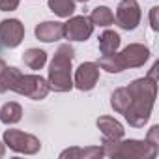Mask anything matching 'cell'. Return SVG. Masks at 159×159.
I'll list each match as a JSON object with an SVG mask.
<instances>
[{"label": "cell", "instance_id": "4316f807", "mask_svg": "<svg viewBox=\"0 0 159 159\" xmlns=\"http://www.w3.org/2000/svg\"><path fill=\"white\" fill-rule=\"evenodd\" d=\"M4 67H6V62H4L2 58H0V73H2V69H4Z\"/></svg>", "mask_w": 159, "mask_h": 159}, {"label": "cell", "instance_id": "7c38bea8", "mask_svg": "<svg viewBox=\"0 0 159 159\" xmlns=\"http://www.w3.org/2000/svg\"><path fill=\"white\" fill-rule=\"evenodd\" d=\"M96 125H98V129L101 131L103 140H120V139H124L125 129H124V125H122L116 118H112V116H99L98 122H96Z\"/></svg>", "mask_w": 159, "mask_h": 159}, {"label": "cell", "instance_id": "9c48e42d", "mask_svg": "<svg viewBox=\"0 0 159 159\" xmlns=\"http://www.w3.org/2000/svg\"><path fill=\"white\" fill-rule=\"evenodd\" d=\"M99 81V66L96 62H83L75 69L73 86L81 92H90Z\"/></svg>", "mask_w": 159, "mask_h": 159}, {"label": "cell", "instance_id": "603a6c76", "mask_svg": "<svg viewBox=\"0 0 159 159\" xmlns=\"http://www.w3.org/2000/svg\"><path fill=\"white\" fill-rule=\"evenodd\" d=\"M157 15H159V8H157V6H153V8L150 10V25H152V30H153V32H157V30H159Z\"/></svg>", "mask_w": 159, "mask_h": 159}, {"label": "cell", "instance_id": "5bb4252c", "mask_svg": "<svg viewBox=\"0 0 159 159\" xmlns=\"http://www.w3.org/2000/svg\"><path fill=\"white\" fill-rule=\"evenodd\" d=\"M21 118H23V107L17 101L4 103L2 109H0V122L6 125H13V124L21 122Z\"/></svg>", "mask_w": 159, "mask_h": 159}, {"label": "cell", "instance_id": "83f0119b", "mask_svg": "<svg viewBox=\"0 0 159 159\" xmlns=\"http://www.w3.org/2000/svg\"><path fill=\"white\" fill-rule=\"evenodd\" d=\"M75 2H83V4H86V2H88V0H75Z\"/></svg>", "mask_w": 159, "mask_h": 159}, {"label": "cell", "instance_id": "52a82bcc", "mask_svg": "<svg viewBox=\"0 0 159 159\" xmlns=\"http://www.w3.org/2000/svg\"><path fill=\"white\" fill-rule=\"evenodd\" d=\"M25 39V25L19 19L0 21V49H15Z\"/></svg>", "mask_w": 159, "mask_h": 159}, {"label": "cell", "instance_id": "7a4b0ae2", "mask_svg": "<svg viewBox=\"0 0 159 159\" xmlns=\"http://www.w3.org/2000/svg\"><path fill=\"white\" fill-rule=\"evenodd\" d=\"M75 51L69 43H62L49 66V88L54 92H69L73 88V79H71V62H73Z\"/></svg>", "mask_w": 159, "mask_h": 159}, {"label": "cell", "instance_id": "ba28073f", "mask_svg": "<svg viewBox=\"0 0 159 159\" xmlns=\"http://www.w3.org/2000/svg\"><path fill=\"white\" fill-rule=\"evenodd\" d=\"M69 21L64 23V38L71 39V41H86L92 32H94V25L90 23V19L86 15H71L67 17Z\"/></svg>", "mask_w": 159, "mask_h": 159}, {"label": "cell", "instance_id": "3957f363", "mask_svg": "<svg viewBox=\"0 0 159 159\" xmlns=\"http://www.w3.org/2000/svg\"><path fill=\"white\" fill-rule=\"evenodd\" d=\"M103 155L109 157H135V159H155L159 153L157 144L150 140H135V139H120V140H103L101 142Z\"/></svg>", "mask_w": 159, "mask_h": 159}, {"label": "cell", "instance_id": "30bf717a", "mask_svg": "<svg viewBox=\"0 0 159 159\" xmlns=\"http://www.w3.org/2000/svg\"><path fill=\"white\" fill-rule=\"evenodd\" d=\"M118 54H120L122 64H124L125 69L127 67H140L150 58V49L146 45H142V43H131Z\"/></svg>", "mask_w": 159, "mask_h": 159}, {"label": "cell", "instance_id": "5b68a950", "mask_svg": "<svg viewBox=\"0 0 159 159\" xmlns=\"http://www.w3.org/2000/svg\"><path fill=\"white\" fill-rule=\"evenodd\" d=\"M4 144L17 152V153H25V155H34L41 150V142L38 137L19 131V129H6L4 131Z\"/></svg>", "mask_w": 159, "mask_h": 159}, {"label": "cell", "instance_id": "ffe728a7", "mask_svg": "<svg viewBox=\"0 0 159 159\" xmlns=\"http://www.w3.org/2000/svg\"><path fill=\"white\" fill-rule=\"evenodd\" d=\"M47 4H49V10L62 19L71 17L75 11V0H47Z\"/></svg>", "mask_w": 159, "mask_h": 159}, {"label": "cell", "instance_id": "7402d4cb", "mask_svg": "<svg viewBox=\"0 0 159 159\" xmlns=\"http://www.w3.org/2000/svg\"><path fill=\"white\" fill-rule=\"evenodd\" d=\"M21 0H0V11H13L19 8Z\"/></svg>", "mask_w": 159, "mask_h": 159}, {"label": "cell", "instance_id": "4fadbf2b", "mask_svg": "<svg viewBox=\"0 0 159 159\" xmlns=\"http://www.w3.org/2000/svg\"><path fill=\"white\" fill-rule=\"evenodd\" d=\"M99 159L103 157V148L101 146H86V148H67L60 153V159Z\"/></svg>", "mask_w": 159, "mask_h": 159}, {"label": "cell", "instance_id": "9a60e30c", "mask_svg": "<svg viewBox=\"0 0 159 159\" xmlns=\"http://www.w3.org/2000/svg\"><path fill=\"white\" fill-rule=\"evenodd\" d=\"M120 34L114 32V30H105L101 36H99V52L101 54H111V52H116L118 47H120Z\"/></svg>", "mask_w": 159, "mask_h": 159}, {"label": "cell", "instance_id": "e0dca14e", "mask_svg": "<svg viewBox=\"0 0 159 159\" xmlns=\"http://www.w3.org/2000/svg\"><path fill=\"white\" fill-rule=\"evenodd\" d=\"M129 103H131V94H129L127 86L116 88V90L112 92V96H111V107H112L118 114H124V112L127 111Z\"/></svg>", "mask_w": 159, "mask_h": 159}, {"label": "cell", "instance_id": "8992f818", "mask_svg": "<svg viewBox=\"0 0 159 159\" xmlns=\"http://www.w3.org/2000/svg\"><path fill=\"white\" fill-rule=\"evenodd\" d=\"M114 23L122 30H135L140 23V6L137 0H122L116 8Z\"/></svg>", "mask_w": 159, "mask_h": 159}, {"label": "cell", "instance_id": "44dd1931", "mask_svg": "<svg viewBox=\"0 0 159 159\" xmlns=\"http://www.w3.org/2000/svg\"><path fill=\"white\" fill-rule=\"evenodd\" d=\"M98 66H99L101 69L109 71V73H120V71H124V69H125V67H124V64H122V58H120V54H118V52L101 54V58H99Z\"/></svg>", "mask_w": 159, "mask_h": 159}, {"label": "cell", "instance_id": "cb8c5ba5", "mask_svg": "<svg viewBox=\"0 0 159 159\" xmlns=\"http://www.w3.org/2000/svg\"><path fill=\"white\" fill-rule=\"evenodd\" d=\"M157 133H159V125L155 124V125H152V127H150V131H148V137H146V140H150L152 144H159Z\"/></svg>", "mask_w": 159, "mask_h": 159}, {"label": "cell", "instance_id": "d6986e66", "mask_svg": "<svg viewBox=\"0 0 159 159\" xmlns=\"http://www.w3.org/2000/svg\"><path fill=\"white\" fill-rule=\"evenodd\" d=\"M23 62L30 67V69H41L45 64H47V52L43 49H28L25 54H23Z\"/></svg>", "mask_w": 159, "mask_h": 159}, {"label": "cell", "instance_id": "484cf974", "mask_svg": "<svg viewBox=\"0 0 159 159\" xmlns=\"http://www.w3.org/2000/svg\"><path fill=\"white\" fill-rule=\"evenodd\" d=\"M4 153H6V144L0 140V157H4Z\"/></svg>", "mask_w": 159, "mask_h": 159}, {"label": "cell", "instance_id": "d4e9b609", "mask_svg": "<svg viewBox=\"0 0 159 159\" xmlns=\"http://www.w3.org/2000/svg\"><path fill=\"white\" fill-rule=\"evenodd\" d=\"M157 69H159V62H155V64L152 66V69L148 71L146 77H150V79H153V81H157Z\"/></svg>", "mask_w": 159, "mask_h": 159}, {"label": "cell", "instance_id": "277c9868", "mask_svg": "<svg viewBox=\"0 0 159 159\" xmlns=\"http://www.w3.org/2000/svg\"><path fill=\"white\" fill-rule=\"evenodd\" d=\"M13 92L19 96H25L32 101H41L47 98V94L51 92L47 79H43L41 75H25L21 73V77L17 79V83L13 86Z\"/></svg>", "mask_w": 159, "mask_h": 159}, {"label": "cell", "instance_id": "6da1fadb", "mask_svg": "<svg viewBox=\"0 0 159 159\" xmlns=\"http://www.w3.org/2000/svg\"><path fill=\"white\" fill-rule=\"evenodd\" d=\"M127 90L131 94V103L124 112V116L131 127H144V124L150 120V114L157 98V81H153L150 77L135 79L127 86Z\"/></svg>", "mask_w": 159, "mask_h": 159}, {"label": "cell", "instance_id": "2e32d148", "mask_svg": "<svg viewBox=\"0 0 159 159\" xmlns=\"http://www.w3.org/2000/svg\"><path fill=\"white\" fill-rule=\"evenodd\" d=\"M88 19H90V23L94 26H111L114 23V13L107 6H98V8L92 10Z\"/></svg>", "mask_w": 159, "mask_h": 159}, {"label": "cell", "instance_id": "ac0fdd59", "mask_svg": "<svg viewBox=\"0 0 159 159\" xmlns=\"http://www.w3.org/2000/svg\"><path fill=\"white\" fill-rule=\"evenodd\" d=\"M21 77V71L17 67H4L2 73H0V94H4V92H13V86L17 83V79Z\"/></svg>", "mask_w": 159, "mask_h": 159}, {"label": "cell", "instance_id": "8fae6325", "mask_svg": "<svg viewBox=\"0 0 159 159\" xmlns=\"http://www.w3.org/2000/svg\"><path fill=\"white\" fill-rule=\"evenodd\" d=\"M36 38L43 43H52L64 38V23L58 21H43L36 26Z\"/></svg>", "mask_w": 159, "mask_h": 159}]
</instances>
